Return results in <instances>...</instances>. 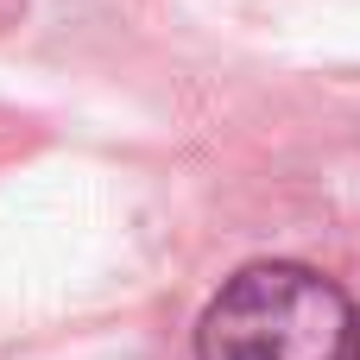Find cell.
Segmentation results:
<instances>
[{"label":"cell","instance_id":"cell-1","mask_svg":"<svg viewBox=\"0 0 360 360\" xmlns=\"http://www.w3.org/2000/svg\"><path fill=\"white\" fill-rule=\"evenodd\" d=\"M196 360H360V310L316 266L259 259L209 297Z\"/></svg>","mask_w":360,"mask_h":360}]
</instances>
